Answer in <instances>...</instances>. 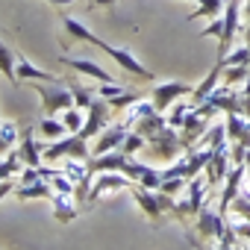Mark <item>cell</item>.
<instances>
[{
  "label": "cell",
  "mask_w": 250,
  "mask_h": 250,
  "mask_svg": "<svg viewBox=\"0 0 250 250\" xmlns=\"http://www.w3.org/2000/svg\"><path fill=\"white\" fill-rule=\"evenodd\" d=\"M130 191H133V197H136L139 209L147 215V221H150V224H162L168 212L174 215V206H177L174 194H165L162 188H145V186H139V183H133V186H130Z\"/></svg>",
  "instance_id": "1"
},
{
  "label": "cell",
  "mask_w": 250,
  "mask_h": 250,
  "mask_svg": "<svg viewBox=\"0 0 250 250\" xmlns=\"http://www.w3.org/2000/svg\"><path fill=\"white\" fill-rule=\"evenodd\" d=\"M42 153H44V159H83V162H88L91 156H88V139L85 136H80V133H68V136H62V139H56L53 145H47V147H42Z\"/></svg>",
  "instance_id": "2"
},
{
  "label": "cell",
  "mask_w": 250,
  "mask_h": 250,
  "mask_svg": "<svg viewBox=\"0 0 250 250\" xmlns=\"http://www.w3.org/2000/svg\"><path fill=\"white\" fill-rule=\"evenodd\" d=\"M36 94H39V100H42V112H44V115H56V112H62V109H68V106H77L71 85L36 83Z\"/></svg>",
  "instance_id": "3"
},
{
  "label": "cell",
  "mask_w": 250,
  "mask_h": 250,
  "mask_svg": "<svg viewBox=\"0 0 250 250\" xmlns=\"http://www.w3.org/2000/svg\"><path fill=\"white\" fill-rule=\"evenodd\" d=\"M147 150H150L156 159H162V162H174V159L180 156V150H183L180 130L171 127V124H165L162 130H156V133L147 139Z\"/></svg>",
  "instance_id": "4"
},
{
  "label": "cell",
  "mask_w": 250,
  "mask_h": 250,
  "mask_svg": "<svg viewBox=\"0 0 250 250\" xmlns=\"http://www.w3.org/2000/svg\"><path fill=\"white\" fill-rule=\"evenodd\" d=\"M206 177H191L188 180V186H186V197L183 200H177V206H174V218L177 221H186V218H197V212L203 209V197H206Z\"/></svg>",
  "instance_id": "5"
},
{
  "label": "cell",
  "mask_w": 250,
  "mask_h": 250,
  "mask_svg": "<svg viewBox=\"0 0 250 250\" xmlns=\"http://www.w3.org/2000/svg\"><path fill=\"white\" fill-rule=\"evenodd\" d=\"M112 103L103 97V94H97L94 97V103L85 109V124H83V130H80V136H85V139H94L103 127H109V118H112Z\"/></svg>",
  "instance_id": "6"
},
{
  "label": "cell",
  "mask_w": 250,
  "mask_h": 250,
  "mask_svg": "<svg viewBox=\"0 0 250 250\" xmlns=\"http://www.w3.org/2000/svg\"><path fill=\"white\" fill-rule=\"evenodd\" d=\"M100 50L103 53H109L118 65H121V71H127L130 77H136V80H142V83H153L156 80V74L153 71H147L130 50H124V47H112V44H106V42H100Z\"/></svg>",
  "instance_id": "7"
},
{
  "label": "cell",
  "mask_w": 250,
  "mask_h": 250,
  "mask_svg": "<svg viewBox=\"0 0 250 250\" xmlns=\"http://www.w3.org/2000/svg\"><path fill=\"white\" fill-rule=\"evenodd\" d=\"M212 127V118H206V115H200L197 112V106L186 115V121H183V127H180V142H183V150H191V147H197V142H203V136H206V130Z\"/></svg>",
  "instance_id": "8"
},
{
  "label": "cell",
  "mask_w": 250,
  "mask_h": 250,
  "mask_svg": "<svg viewBox=\"0 0 250 250\" xmlns=\"http://www.w3.org/2000/svg\"><path fill=\"white\" fill-rule=\"evenodd\" d=\"M130 133V124L127 121H118V124H109L103 127L97 136H94V147H91V156H100V153H109V150H121L124 139Z\"/></svg>",
  "instance_id": "9"
},
{
  "label": "cell",
  "mask_w": 250,
  "mask_h": 250,
  "mask_svg": "<svg viewBox=\"0 0 250 250\" xmlns=\"http://www.w3.org/2000/svg\"><path fill=\"white\" fill-rule=\"evenodd\" d=\"M238 21H241V0H227V9H224V33L218 39V62H224V56L232 47V39L238 33Z\"/></svg>",
  "instance_id": "10"
},
{
  "label": "cell",
  "mask_w": 250,
  "mask_h": 250,
  "mask_svg": "<svg viewBox=\"0 0 250 250\" xmlns=\"http://www.w3.org/2000/svg\"><path fill=\"white\" fill-rule=\"evenodd\" d=\"M130 186H133V180L127 174H121V171H100V174H94V183H91V191H88V203L100 200L109 191H121V188H130Z\"/></svg>",
  "instance_id": "11"
},
{
  "label": "cell",
  "mask_w": 250,
  "mask_h": 250,
  "mask_svg": "<svg viewBox=\"0 0 250 250\" xmlns=\"http://www.w3.org/2000/svg\"><path fill=\"white\" fill-rule=\"evenodd\" d=\"M191 88H194V85L180 83V80H174V83H159V85L150 91V100H153V106H156L159 112H165V109H171L183 94H191Z\"/></svg>",
  "instance_id": "12"
},
{
  "label": "cell",
  "mask_w": 250,
  "mask_h": 250,
  "mask_svg": "<svg viewBox=\"0 0 250 250\" xmlns=\"http://www.w3.org/2000/svg\"><path fill=\"white\" fill-rule=\"evenodd\" d=\"M224 227H227V215H224V212L209 209V206H203V209L197 212V227H194V232L203 235V241L218 238V235L224 232Z\"/></svg>",
  "instance_id": "13"
},
{
  "label": "cell",
  "mask_w": 250,
  "mask_h": 250,
  "mask_svg": "<svg viewBox=\"0 0 250 250\" xmlns=\"http://www.w3.org/2000/svg\"><path fill=\"white\" fill-rule=\"evenodd\" d=\"M62 30H65V39H62V44H65V50L74 44V42H85V44H94V47H100V36H94L85 24H80L77 18H71V15H62Z\"/></svg>",
  "instance_id": "14"
},
{
  "label": "cell",
  "mask_w": 250,
  "mask_h": 250,
  "mask_svg": "<svg viewBox=\"0 0 250 250\" xmlns=\"http://www.w3.org/2000/svg\"><path fill=\"white\" fill-rule=\"evenodd\" d=\"M229 145L227 147H212V159L206 162V186H221L227 180V174L232 171L229 168Z\"/></svg>",
  "instance_id": "15"
},
{
  "label": "cell",
  "mask_w": 250,
  "mask_h": 250,
  "mask_svg": "<svg viewBox=\"0 0 250 250\" xmlns=\"http://www.w3.org/2000/svg\"><path fill=\"white\" fill-rule=\"evenodd\" d=\"M97 94H103V97L112 103V109H130L136 100H142L139 91H133V88H121L118 83H100V91H97Z\"/></svg>",
  "instance_id": "16"
},
{
  "label": "cell",
  "mask_w": 250,
  "mask_h": 250,
  "mask_svg": "<svg viewBox=\"0 0 250 250\" xmlns=\"http://www.w3.org/2000/svg\"><path fill=\"white\" fill-rule=\"evenodd\" d=\"M59 62H62V65H68L71 71H80V74H85V77L97 80V83H115V77H112L106 68H100L97 62H91V59H74V56H62Z\"/></svg>",
  "instance_id": "17"
},
{
  "label": "cell",
  "mask_w": 250,
  "mask_h": 250,
  "mask_svg": "<svg viewBox=\"0 0 250 250\" xmlns=\"http://www.w3.org/2000/svg\"><path fill=\"white\" fill-rule=\"evenodd\" d=\"M247 174H244V165H232V171L227 174V183H224V191H221V203H218V212H224L227 215V209H229V203L235 200V194L241 191V180H244Z\"/></svg>",
  "instance_id": "18"
},
{
  "label": "cell",
  "mask_w": 250,
  "mask_h": 250,
  "mask_svg": "<svg viewBox=\"0 0 250 250\" xmlns=\"http://www.w3.org/2000/svg\"><path fill=\"white\" fill-rule=\"evenodd\" d=\"M15 68H18V77L21 80H30V83H59L50 71H42V68H36L21 50H15Z\"/></svg>",
  "instance_id": "19"
},
{
  "label": "cell",
  "mask_w": 250,
  "mask_h": 250,
  "mask_svg": "<svg viewBox=\"0 0 250 250\" xmlns=\"http://www.w3.org/2000/svg\"><path fill=\"white\" fill-rule=\"evenodd\" d=\"M53 186H50V180L47 177H42V180H36V183H30V186H15V197L18 200H53Z\"/></svg>",
  "instance_id": "20"
},
{
  "label": "cell",
  "mask_w": 250,
  "mask_h": 250,
  "mask_svg": "<svg viewBox=\"0 0 250 250\" xmlns=\"http://www.w3.org/2000/svg\"><path fill=\"white\" fill-rule=\"evenodd\" d=\"M221 77H224V62H218V65L206 74V80H203L200 85H194V88H191V103H194V106H197V103H203V100H206V97L218 88Z\"/></svg>",
  "instance_id": "21"
},
{
  "label": "cell",
  "mask_w": 250,
  "mask_h": 250,
  "mask_svg": "<svg viewBox=\"0 0 250 250\" xmlns=\"http://www.w3.org/2000/svg\"><path fill=\"white\" fill-rule=\"evenodd\" d=\"M18 156H21V165H42V145L33 139V130L24 133L21 145H18Z\"/></svg>",
  "instance_id": "22"
},
{
  "label": "cell",
  "mask_w": 250,
  "mask_h": 250,
  "mask_svg": "<svg viewBox=\"0 0 250 250\" xmlns=\"http://www.w3.org/2000/svg\"><path fill=\"white\" fill-rule=\"evenodd\" d=\"M53 218H56L59 224H71V221L77 218V206H74L71 194H62V191L53 194Z\"/></svg>",
  "instance_id": "23"
},
{
  "label": "cell",
  "mask_w": 250,
  "mask_h": 250,
  "mask_svg": "<svg viewBox=\"0 0 250 250\" xmlns=\"http://www.w3.org/2000/svg\"><path fill=\"white\" fill-rule=\"evenodd\" d=\"M0 74H3L12 85H18V83H21L18 68H15V50H12V47H6L3 42H0Z\"/></svg>",
  "instance_id": "24"
},
{
  "label": "cell",
  "mask_w": 250,
  "mask_h": 250,
  "mask_svg": "<svg viewBox=\"0 0 250 250\" xmlns=\"http://www.w3.org/2000/svg\"><path fill=\"white\" fill-rule=\"evenodd\" d=\"M224 9H227V0H197V9L188 15V21H197V18H218Z\"/></svg>",
  "instance_id": "25"
},
{
  "label": "cell",
  "mask_w": 250,
  "mask_h": 250,
  "mask_svg": "<svg viewBox=\"0 0 250 250\" xmlns=\"http://www.w3.org/2000/svg\"><path fill=\"white\" fill-rule=\"evenodd\" d=\"M39 133H42L44 139H50V142H56V139H62V136H68V127H65V121H56L53 115H44V118L39 121Z\"/></svg>",
  "instance_id": "26"
},
{
  "label": "cell",
  "mask_w": 250,
  "mask_h": 250,
  "mask_svg": "<svg viewBox=\"0 0 250 250\" xmlns=\"http://www.w3.org/2000/svg\"><path fill=\"white\" fill-rule=\"evenodd\" d=\"M62 121H65L68 133H80V130H83V124H85V109H80V106H68V109H62Z\"/></svg>",
  "instance_id": "27"
},
{
  "label": "cell",
  "mask_w": 250,
  "mask_h": 250,
  "mask_svg": "<svg viewBox=\"0 0 250 250\" xmlns=\"http://www.w3.org/2000/svg\"><path fill=\"white\" fill-rule=\"evenodd\" d=\"M15 142H18V127L9 121H0V156L9 153L15 147Z\"/></svg>",
  "instance_id": "28"
},
{
  "label": "cell",
  "mask_w": 250,
  "mask_h": 250,
  "mask_svg": "<svg viewBox=\"0 0 250 250\" xmlns=\"http://www.w3.org/2000/svg\"><path fill=\"white\" fill-rule=\"evenodd\" d=\"M250 77V65H224V77L221 83L224 85H238Z\"/></svg>",
  "instance_id": "29"
},
{
  "label": "cell",
  "mask_w": 250,
  "mask_h": 250,
  "mask_svg": "<svg viewBox=\"0 0 250 250\" xmlns=\"http://www.w3.org/2000/svg\"><path fill=\"white\" fill-rule=\"evenodd\" d=\"M203 147H227V127H224V124H215V127L206 130Z\"/></svg>",
  "instance_id": "30"
},
{
  "label": "cell",
  "mask_w": 250,
  "mask_h": 250,
  "mask_svg": "<svg viewBox=\"0 0 250 250\" xmlns=\"http://www.w3.org/2000/svg\"><path fill=\"white\" fill-rule=\"evenodd\" d=\"M145 147H147V139H145L142 133H136V130H130L127 139H124V145H121V150L127 153V156H136V153L145 150Z\"/></svg>",
  "instance_id": "31"
},
{
  "label": "cell",
  "mask_w": 250,
  "mask_h": 250,
  "mask_svg": "<svg viewBox=\"0 0 250 250\" xmlns=\"http://www.w3.org/2000/svg\"><path fill=\"white\" fill-rule=\"evenodd\" d=\"M68 85H71V91H74V103H77L80 109H88V106L94 103L97 91H91V88H85V85H80V83H68Z\"/></svg>",
  "instance_id": "32"
},
{
  "label": "cell",
  "mask_w": 250,
  "mask_h": 250,
  "mask_svg": "<svg viewBox=\"0 0 250 250\" xmlns=\"http://www.w3.org/2000/svg\"><path fill=\"white\" fill-rule=\"evenodd\" d=\"M229 206H232V212H235L238 218L250 221V191H247V188H241V191L235 194V200H232Z\"/></svg>",
  "instance_id": "33"
},
{
  "label": "cell",
  "mask_w": 250,
  "mask_h": 250,
  "mask_svg": "<svg viewBox=\"0 0 250 250\" xmlns=\"http://www.w3.org/2000/svg\"><path fill=\"white\" fill-rule=\"evenodd\" d=\"M191 109H194V103H180V100H177V103L171 106L168 124H171V127H177V130H180V127H183V121H186V115H188Z\"/></svg>",
  "instance_id": "34"
},
{
  "label": "cell",
  "mask_w": 250,
  "mask_h": 250,
  "mask_svg": "<svg viewBox=\"0 0 250 250\" xmlns=\"http://www.w3.org/2000/svg\"><path fill=\"white\" fill-rule=\"evenodd\" d=\"M162 180H165V174H162L159 168H153V165H147V171L142 174V180H139V186H145V188H159V186H162Z\"/></svg>",
  "instance_id": "35"
},
{
  "label": "cell",
  "mask_w": 250,
  "mask_h": 250,
  "mask_svg": "<svg viewBox=\"0 0 250 250\" xmlns=\"http://www.w3.org/2000/svg\"><path fill=\"white\" fill-rule=\"evenodd\" d=\"M215 244H218L221 250H229V247H238V244H241V238H238V232L232 229V224H227V227H224V232L218 235V241H215Z\"/></svg>",
  "instance_id": "36"
},
{
  "label": "cell",
  "mask_w": 250,
  "mask_h": 250,
  "mask_svg": "<svg viewBox=\"0 0 250 250\" xmlns=\"http://www.w3.org/2000/svg\"><path fill=\"white\" fill-rule=\"evenodd\" d=\"M224 65H250V47H235L224 56Z\"/></svg>",
  "instance_id": "37"
},
{
  "label": "cell",
  "mask_w": 250,
  "mask_h": 250,
  "mask_svg": "<svg viewBox=\"0 0 250 250\" xmlns=\"http://www.w3.org/2000/svg\"><path fill=\"white\" fill-rule=\"evenodd\" d=\"M221 33H224V18H212V24H206V30H203L200 36H203V39H206V36L221 39Z\"/></svg>",
  "instance_id": "38"
},
{
  "label": "cell",
  "mask_w": 250,
  "mask_h": 250,
  "mask_svg": "<svg viewBox=\"0 0 250 250\" xmlns=\"http://www.w3.org/2000/svg\"><path fill=\"white\" fill-rule=\"evenodd\" d=\"M244 153H247V145L232 142V147H229V159H232V165H244Z\"/></svg>",
  "instance_id": "39"
},
{
  "label": "cell",
  "mask_w": 250,
  "mask_h": 250,
  "mask_svg": "<svg viewBox=\"0 0 250 250\" xmlns=\"http://www.w3.org/2000/svg\"><path fill=\"white\" fill-rule=\"evenodd\" d=\"M232 229L238 232V238H244V241H250V221H244V218H238V221L232 224Z\"/></svg>",
  "instance_id": "40"
},
{
  "label": "cell",
  "mask_w": 250,
  "mask_h": 250,
  "mask_svg": "<svg viewBox=\"0 0 250 250\" xmlns=\"http://www.w3.org/2000/svg\"><path fill=\"white\" fill-rule=\"evenodd\" d=\"M15 191V183H12V177L9 180H0V200H3L6 194H12Z\"/></svg>",
  "instance_id": "41"
},
{
  "label": "cell",
  "mask_w": 250,
  "mask_h": 250,
  "mask_svg": "<svg viewBox=\"0 0 250 250\" xmlns=\"http://www.w3.org/2000/svg\"><path fill=\"white\" fill-rule=\"evenodd\" d=\"M241 15L250 21V0H241Z\"/></svg>",
  "instance_id": "42"
},
{
  "label": "cell",
  "mask_w": 250,
  "mask_h": 250,
  "mask_svg": "<svg viewBox=\"0 0 250 250\" xmlns=\"http://www.w3.org/2000/svg\"><path fill=\"white\" fill-rule=\"evenodd\" d=\"M244 118H250V94H244V109H241Z\"/></svg>",
  "instance_id": "43"
},
{
  "label": "cell",
  "mask_w": 250,
  "mask_h": 250,
  "mask_svg": "<svg viewBox=\"0 0 250 250\" xmlns=\"http://www.w3.org/2000/svg\"><path fill=\"white\" fill-rule=\"evenodd\" d=\"M244 174H247V180H250V147H247V153H244Z\"/></svg>",
  "instance_id": "44"
},
{
  "label": "cell",
  "mask_w": 250,
  "mask_h": 250,
  "mask_svg": "<svg viewBox=\"0 0 250 250\" xmlns=\"http://www.w3.org/2000/svg\"><path fill=\"white\" fill-rule=\"evenodd\" d=\"M44 3H53V6H68V3H77V0H44Z\"/></svg>",
  "instance_id": "45"
},
{
  "label": "cell",
  "mask_w": 250,
  "mask_h": 250,
  "mask_svg": "<svg viewBox=\"0 0 250 250\" xmlns=\"http://www.w3.org/2000/svg\"><path fill=\"white\" fill-rule=\"evenodd\" d=\"M94 6H112V3H118V0H91Z\"/></svg>",
  "instance_id": "46"
},
{
  "label": "cell",
  "mask_w": 250,
  "mask_h": 250,
  "mask_svg": "<svg viewBox=\"0 0 250 250\" xmlns=\"http://www.w3.org/2000/svg\"><path fill=\"white\" fill-rule=\"evenodd\" d=\"M244 94H250V77L244 80Z\"/></svg>",
  "instance_id": "47"
},
{
  "label": "cell",
  "mask_w": 250,
  "mask_h": 250,
  "mask_svg": "<svg viewBox=\"0 0 250 250\" xmlns=\"http://www.w3.org/2000/svg\"><path fill=\"white\" fill-rule=\"evenodd\" d=\"M191 3H197V0H191Z\"/></svg>",
  "instance_id": "48"
}]
</instances>
